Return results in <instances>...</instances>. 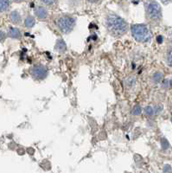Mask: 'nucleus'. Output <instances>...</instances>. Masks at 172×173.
Masks as SVG:
<instances>
[{
  "instance_id": "nucleus-1",
  "label": "nucleus",
  "mask_w": 172,
  "mask_h": 173,
  "mask_svg": "<svg viewBox=\"0 0 172 173\" xmlns=\"http://www.w3.org/2000/svg\"><path fill=\"white\" fill-rule=\"evenodd\" d=\"M106 26L108 31L115 37L123 36L126 33L128 29V24L120 16L111 14L106 19Z\"/></svg>"
},
{
  "instance_id": "nucleus-2",
  "label": "nucleus",
  "mask_w": 172,
  "mask_h": 173,
  "mask_svg": "<svg viewBox=\"0 0 172 173\" xmlns=\"http://www.w3.org/2000/svg\"><path fill=\"white\" fill-rule=\"evenodd\" d=\"M131 30L132 37L137 42L145 43L148 42L151 37L150 30L145 24H134L132 26Z\"/></svg>"
},
{
  "instance_id": "nucleus-3",
  "label": "nucleus",
  "mask_w": 172,
  "mask_h": 173,
  "mask_svg": "<svg viewBox=\"0 0 172 173\" xmlns=\"http://www.w3.org/2000/svg\"><path fill=\"white\" fill-rule=\"evenodd\" d=\"M56 25L62 33H69L75 25V19L70 16H61L56 19Z\"/></svg>"
},
{
  "instance_id": "nucleus-4",
  "label": "nucleus",
  "mask_w": 172,
  "mask_h": 173,
  "mask_svg": "<svg viewBox=\"0 0 172 173\" xmlns=\"http://www.w3.org/2000/svg\"><path fill=\"white\" fill-rule=\"evenodd\" d=\"M146 11H147L148 16L151 18V20L157 21V20L161 19V7H160V5H159L156 2H155V1H151L150 3H148Z\"/></svg>"
},
{
  "instance_id": "nucleus-5",
  "label": "nucleus",
  "mask_w": 172,
  "mask_h": 173,
  "mask_svg": "<svg viewBox=\"0 0 172 173\" xmlns=\"http://www.w3.org/2000/svg\"><path fill=\"white\" fill-rule=\"evenodd\" d=\"M31 76L37 80H43L48 75L47 69L43 65H35L31 69Z\"/></svg>"
},
{
  "instance_id": "nucleus-6",
  "label": "nucleus",
  "mask_w": 172,
  "mask_h": 173,
  "mask_svg": "<svg viewBox=\"0 0 172 173\" xmlns=\"http://www.w3.org/2000/svg\"><path fill=\"white\" fill-rule=\"evenodd\" d=\"M35 14L39 19H45L48 16V11L43 6H37L35 9Z\"/></svg>"
},
{
  "instance_id": "nucleus-7",
  "label": "nucleus",
  "mask_w": 172,
  "mask_h": 173,
  "mask_svg": "<svg viewBox=\"0 0 172 173\" xmlns=\"http://www.w3.org/2000/svg\"><path fill=\"white\" fill-rule=\"evenodd\" d=\"M55 50L58 51L59 53H64L67 49V45L65 42L62 40V39H59L57 42H56V44H55Z\"/></svg>"
},
{
  "instance_id": "nucleus-8",
  "label": "nucleus",
  "mask_w": 172,
  "mask_h": 173,
  "mask_svg": "<svg viewBox=\"0 0 172 173\" xmlns=\"http://www.w3.org/2000/svg\"><path fill=\"white\" fill-rule=\"evenodd\" d=\"M10 18H11V21L15 24H18L21 22V16L17 11H12L10 15Z\"/></svg>"
},
{
  "instance_id": "nucleus-9",
  "label": "nucleus",
  "mask_w": 172,
  "mask_h": 173,
  "mask_svg": "<svg viewBox=\"0 0 172 173\" xmlns=\"http://www.w3.org/2000/svg\"><path fill=\"white\" fill-rule=\"evenodd\" d=\"M8 35L11 38H15V39H18V38H20V37H21V33L19 31V30L16 29V28H11L9 30Z\"/></svg>"
},
{
  "instance_id": "nucleus-10",
  "label": "nucleus",
  "mask_w": 172,
  "mask_h": 173,
  "mask_svg": "<svg viewBox=\"0 0 172 173\" xmlns=\"http://www.w3.org/2000/svg\"><path fill=\"white\" fill-rule=\"evenodd\" d=\"M35 23H36V21H35L34 17L31 16H27L24 20V25L27 28H32L35 25Z\"/></svg>"
},
{
  "instance_id": "nucleus-11",
  "label": "nucleus",
  "mask_w": 172,
  "mask_h": 173,
  "mask_svg": "<svg viewBox=\"0 0 172 173\" xmlns=\"http://www.w3.org/2000/svg\"><path fill=\"white\" fill-rule=\"evenodd\" d=\"M10 6L9 0H0V12L5 11Z\"/></svg>"
},
{
  "instance_id": "nucleus-12",
  "label": "nucleus",
  "mask_w": 172,
  "mask_h": 173,
  "mask_svg": "<svg viewBox=\"0 0 172 173\" xmlns=\"http://www.w3.org/2000/svg\"><path fill=\"white\" fill-rule=\"evenodd\" d=\"M125 83L127 86H134L136 83V78L135 76H129L125 80Z\"/></svg>"
},
{
  "instance_id": "nucleus-13",
  "label": "nucleus",
  "mask_w": 172,
  "mask_h": 173,
  "mask_svg": "<svg viewBox=\"0 0 172 173\" xmlns=\"http://www.w3.org/2000/svg\"><path fill=\"white\" fill-rule=\"evenodd\" d=\"M145 113L147 116L151 117V116H153L154 114H156V111H155V108H152L151 106H147L145 108Z\"/></svg>"
},
{
  "instance_id": "nucleus-14",
  "label": "nucleus",
  "mask_w": 172,
  "mask_h": 173,
  "mask_svg": "<svg viewBox=\"0 0 172 173\" xmlns=\"http://www.w3.org/2000/svg\"><path fill=\"white\" fill-rule=\"evenodd\" d=\"M162 79H163V74L161 72H156L152 76V80L155 83H159L162 81Z\"/></svg>"
},
{
  "instance_id": "nucleus-15",
  "label": "nucleus",
  "mask_w": 172,
  "mask_h": 173,
  "mask_svg": "<svg viewBox=\"0 0 172 173\" xmlns=\"http://www.w3.org/2000/svg\"><path fill=\"white\" fill-rule=\"evenodd\" d=\"M132 114L134 116H138L141 114V108H140L139 105H135L132 110Z\"/></svg>"
},
{
  "instance_id": "nucleus-16",
  "label": "nucleus",
  "mask_w": 172,
  "mask_h": 173,
  "mask_svg": "<svg viewBox=\"0 0 172 173\" xmlns=\"http://www.w3.org/2000/svg\"><path fill=\"white\" fill-rule=\"evenodd\" d=\"M161 145H162V148L166 150L170 147V143L168 142L166 139H161Z\"/></svg>"
},
{
  "instance_id": "nucleus-17",
  "label": "nucleus",
  "mask_w": 172,
  "mask_h": 173,
  "mask_svg": "<svg viewBox=\"0 0 172 173\" xmlns=\"http://www.w3.org/2000/svg\"><path fill=\"white\" fill-rule=\"evenodd\" d=\"M167 61H168V64L172 67V50H170L168 53V56H167Z\"/></svg>"
},
{
  "instance_id": "nucleus-18",
  "label": "nucleus",
  "mask_w": 172,
  "mask_h": 173,
  "mask_svg": "<svg viewBox=\"0 0 172 173\" xmlns=\"http://www.w3.org/2000/svg\"><path fill=\"white\" fill-rule=\"evenodd\" d=\"M41 1H42L43 3H44L45 5H52L55 0H41Z\"/></svg>"
},
{
  "instance_id": "nucleus-19",
  "label": "nucleus",
  "mask_w": 172,
  "mask_h": 173,
  "mask_svg": "<svg viewBox=\"0 0 172 173\" xmlns=\"http://www.w3.org/2000/svg\"><path fill=\"white\" fill-rule=\"evenodd\" d=\"M5 39V34L3 31H0V42H3Z\"/></svg>"
},
{
  "instance_id": "nucleus-20",
  "label": "nucleus",
  "mask_w": 172,
  "mask_h": 173,
  "mask_svg": "<svg viewBox=\"0 0 172 173\" xmlns=\"http://www.w3.org/2000/svg\"><path fill=\"white\" fill-rule=\"evenodd\" d=\"M171 171V168H170V165H165L164 168H163V171L164 172H168V171Z\"/></svg>"
},
{
  "instance_id": "nucleus-21",
  "label": "nucleus",
  "mask_w": 172,
  "mask_h": 173,
  "mask_svg": "<svg viewBox=\"0 0 172 173\" xmlns=\"http://www.w3.org/2000/svg\"><path fill=\"white\" fill-rule=\"evenodd\" d=\"M156 41H157V43H163V37H162V36H158V37H156Z\"/></svg>"
},
{
  "instance_id": "nucleus-22",
  "label": "nucleus",
  "mask_w": 172,
  "mask_h": 173,
  "mask_svg": "<svg viewBox=\"0 0 172 173\" xmlns=\"http://www.w3.org/2000/svg\"><path fill=\"white\" fill-rule=\"evenodd\" d=\"M162 3L163 4H164V5H166V4H168L169 2H170V0H161Z\"/></svg>"
},
{
  "instance_id": "nucleus-23",
  "label": "nucleus",
  "mask_w": 172,
  "mask_h": 173,
  "mask_svg": "<svg viewBox=\"0 0 172 173\" xmlns=\"http://www.w3.org/2000/svg\"><path fill=\"white\" fill-rule=\"evenodd\" d=\"M88 2H90V3H97L98 1H100V0H87Z\"/></svg>"
},
{
  "instance_id": "nucleus-24",
  "label": "nucleus",
  "mask_w": 172,
  "mask_h": 173,
  "mask_svg": "<svg viewBox=\"0 0 172 173\" xmlns=\"http://www.w3.org/2000/svg\"><path fill=\"white\" fill-rule=\"evenodd\" d=\"M13 1H15V2H20L22 0H13Z\"/></svg>"
},
{
  "instance_id": "nucleus-25",
  "label": "nucleus",
  "mask_w": 172,
  "mask_h": 173,
  "mask_svg": "<svg viewBox=\"0 0 172 173\" xmlns=\"http://www.w3.org/2000/svg\"><path fill=\"white\" fill-rule=\"evenodd\" d=\"M170 37L172 38V31H171V32H170Z\"/></svg>"
},
{
  "instance_id": "nucleus-26",
  "label": "nucleus",
  "mask_w": 172,
  "mask_h": 173,
  "mask_svg": "<svg viewBox=\"0 0 172 173\" xmlns=\"http://www.w3.org/2000/svg\"><path fill=\"white\" fill-rule=\"evenodd\" d=\"M171 122H172V117H171Z\"/></svg>"
}]
</instances>
